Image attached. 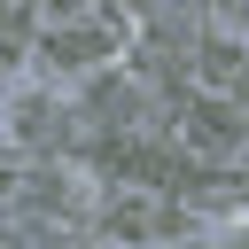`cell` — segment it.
<instances>
[{"instance_id":"1","label":"cell","mask_w":249,"mask_h":249,"mask_svg":"<svg viewBox=\"0 0 249 249\" xmlns=\"http://www.w3.org/2000/svg\"><path fill=\"white\" fill-rule=\"evenodd\" d=\"M163 140L187 148V156H202V163H233V156H241V101H233V93H195V86H179V93L163 101Z\"/></svg>"},{"instance_id":"2","label":"cell","mask_w":249,"mask_h":249,"mask_svg":"<svg viewBox=\"0 0 249 249\" xmlns=\"http://www.w3.org/2000/svg\"><path fill=\"white\" fill-rule=\"evenodd\" d=\"M187 86H195V93H241V39L195 31V47H187Z\"/></svg>"}]
</instances>
